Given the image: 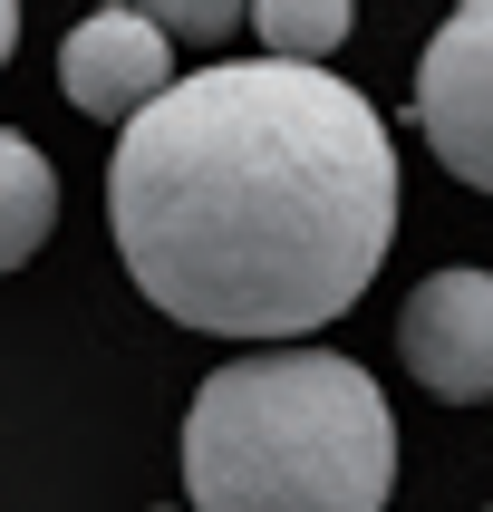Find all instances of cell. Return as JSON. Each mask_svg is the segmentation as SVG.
<instances>
[{
	"label": "cell",
	"mask_w": 493,
	"mask_h": 512,
	"mask_svg": "<svg viewBox=\"0 0 493 512\" xmlns=\"http://www.w3.org/2000/svg\"><path fill=\"white\" fill-rule=\"evenodd\" d=\"M58 87H68V107L78 116H136L155 107L174 87V39L145 10H87L78 29H68V49H58Z\"/></svg>",
	"instance_id": "5b68a950"
},
{
	"label": "cell",
	"mask_w": 493,
	"mask_h": 512,
	"mask_svg": "<svg viewBox=\"0 0 493 512\" xmlns=\"http://www.w3.org/2000/svg\"><path fill=\"white\" fill-rule=\"evenodd\" d=\"M397 426L377 377L339 348H261L194 387L184 493L194 512H387Z\"/></svg>",
	"instance_id": "7a4b0ae2"
},
{
	"label": "cell",
	"mask_w": 493,
	"mask_h": 512,
	"mask_svg": "<svg viewBox=\"0 0 493 512\" xmlns=\"http://www.w3.org/2000/svg\"><path fill=\"white\" fill-rule=\"evenodd\" d=\"M10 39H20V0H0V58H10Z\"/></svg>",
	"instance_id": "9c48e42d"
},
{
	"label": "cell",
	"mask_w": 493,
	"mask_h": 512,
	"mask_svg": "<svg viewBox=\"0 0 493 512\" xmlns=\"http://www.w3.org/2000/svg\"><path fill=\"white\" fill-rule=\"evenodd\" d=\"M126 10H145V20L174 29V39H232L252 0H126Z\"/></svg>",
	"instance_id": "ba28073f"
},
{
	"label": "cell",
	"mask_w": 493,
	"mask_h": 512,
	"mask_svg": "<svg viewBox=\"0 0 493 512\" xmlns=\"http://www.w3.org/2000/svg\"><path fill=\"white\" fill-rule=\"evenodd\" d=\"M49 223H58V174H49V155L0 126V271H20V261L49 242Z\"/></svg>",
	"instance_id": "8992f818"
},
{
	"label": "cell",
	"mask_w": 493,
	"mask_h": 512,
	"mask_svg": "<svg viewBox=\"0 0 493 512\" xmlns=\"http://www.w3.org/2000/svg\"><path fill=\"white\" fill-rule=\"evenodd\" d=\"M107 223L165 319L213 339H310L387 261L397 145L329 68H203L126 116Z\"/></svg>",
	"instance_id": "6da1fadb"
},
{
	"label": "cell",
	"mask_w": 493,
	"mask_h": 512,
	"mask_svg": "<svg viewBox=\"0 0 493 512\" xmlns=\"http://www.w3.org/2000/svg\"><path fill=\"white\" fill-rule=\"evenodd\" d=\"M348 29H358V0H252V39L281 68H319Z\"/></svg>",
	"instance_id": "52a82bcc"
},
{
	"label": "cell",
	"mask_w": 493,
	"mask_h": 512,
	"mask_svg": "<svg viewBox=\"0 0 493 512\" xmlns=\"http://www.w3.org/2000/svg\"><path fill=\"white\" fill-rule=\"evenodd\" d=\"M406 377L445 406L493 397V271H426L397 310Z\"/></svg>",
	"instance_id": "277c9868"
},
{
	"label": "cell",
	"mask_w": 493,
	"mask_h": 512,
	"mask_svg": "<svg viewBox=\"0 0 493 512\" xmlns=\"http://www.w3.org/2000/svg\"><path fill=\"white\" fill-rule=\"evenodd\" d=\"M165 512H174V503H165Z\"/></svg>",
	"instance_id": "30bf717a"
},
{
	"label": "cell",
	"mask_w": 493,
	"mask_h": 512,
	"mask_svg": "<svg viewBox=\"0 0 493 512\" xmlns=\"http://www.w3.org/2000/svg\"><path fill=\"white\" fill-rule=\"evenodd\" d=\"M416 126H426L435 165L493 194V0H455L445 29L416 58Z\"/></svg>",
	"instance_id": "3957f363"
}]
</instances>
